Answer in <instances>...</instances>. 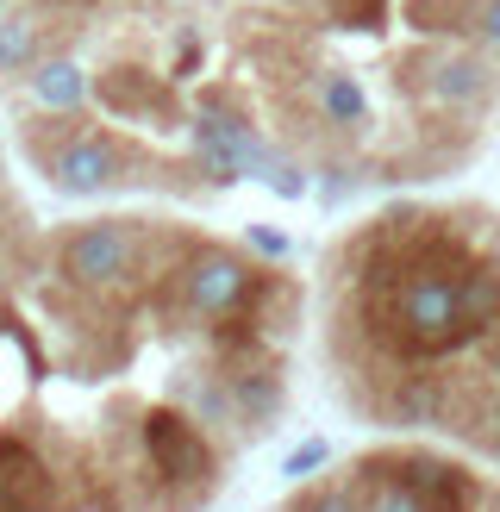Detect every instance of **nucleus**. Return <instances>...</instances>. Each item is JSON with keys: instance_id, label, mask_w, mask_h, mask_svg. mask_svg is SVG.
<instances>
[{"instance_id": "12", "label": "nucleus", "mask_w": 500, "mask_h": 512, "mask_svg": "<svg viewBox=\"0 0 500 512\" xmlns=\"http://www.w3.org/2000/svg\"><path fill=\"white\" fill-rule=\"evenodd\" d=\"M388 413H394L400 425H432V419H438V381H425V375L400 381V388H394V406H388Z\"/></svg>"}, {"instance_id": "20", "label": "nucleus", "mask_w": 500, "mask_h": 512, "mask_svg": "<svg viewBox=\"0 0 500 512\" xmlns=\"http://www.w3.org/2000/svg\"><path fill=\"white\" fill-rule=\"evenodd\" d=\"M269 188L282 200H300V194H307V175H300V169H269Z\"/></svg>"}, {"instance_id": "5", "label": "nucleus", "mask_w": 500, "mask_h": 512, "mask_svg": "<svg viewBox=\"0 0 500 512\" xmlns=\"http://www.w3.org/2000/svg\"><path fill=\"white\" fill-rule=\"evenodd\" d=\"M57 488H50V469L32 456V444L0 438V512H50Z\"/></svg>"}, {"instance_id": "22", "label": "nucleus", "mask_w": 500, "mask_h": 512, "mask_svg": "<svg viewBox=\"0 0 500 512\" xmlns=\"http://www.w3.org/2000/svg\"><path fill=\"white\" fill-rule=\"evenodd\" d=\"M482 363H488V369L500 375V319H494V325L482 331Z\"/></svg>"}, {"instance_id": "6", "label": "nucleus", "mask_w": 500, "mask_h": 512, "mask_svg": "<svg viewBox=\"0 0 500 512\" xmlns=\"http://www.w3.org/2000/svg\"><path fill=\"white\" fill-rule=\"evenodd\" d=\"M119 175V150L107 138H82L57 157V188L63 194H100Z\"/></svg>"}, {"instance_id": "13", "label": "nucleus", "mask_w": 500, "mask_h": 512, "mask_svg": "<svg viewBox=\"0 0 500 512\" xmlns=\"http://www.w3.org/2000/svg\"><path fill=\"white\" fill-rule=\"evenodd\" d=\"M363 512H432V506L400 488V481L388 475V463H369V506Z\"/></svg>"}, {"instance_id": "4", "label": "nucleus", "mask_w": 500, "mask_h": 512, "mask_svg": "<svg viewBox=\"0 0 500 512\" xmlns=\"http://www.w3.org/2000/svg\"><path fill=\"white\" fill-rule=\"evenodd\" d=\"M132 256H138V244L125 225H82L63 244V275L82 281V288H107V281L132 275Z\"/></svg>"}, {"instance_id": "9", "label": "nucleus", "mask_w": 500, "mask_h": 512, "mask_svg": "<svg viewBox=\"0 0 500 512\" xmlns=\"http://www.w3.org/2000/svg\"><path fill=\"white\" fill-rule=\"evenodd\" d=\"M32 88H38L44 107H57V113L82 107V94H88V82H82V69H75V63H44V69L32 75Z\"/></svg>"}, {"instance_id": "18", "label": "nucleus", "mask_w": 500, "mask_h": 512, "mask_svg": "<svg viewBox=\"0 0 500 512\" xmlns=\"http://www.w3.org/2000/svg\"><path fill=\"white\" fill-rule=\"evenodd\" d=\"M332 13H338L344 25H363V32H375V25H382V13H388V0H332Z\"/></svg>"}, {"instance_id": "15", "label": "nucleus", "mask_w": 500, "mask_h": 512, "mask_svg": "<svg viewBox=\"0 0 500 512\" xmlns=\"http://www.w3.org/2000/svg\"><path fill=\"white\" fill-rule=\"evenodd\" d=\"M463 13H469V0H413L407 7V19L425 25V32H450V25H463Z\"/></svg>"}, {"instance_id": "23", "label": "nucleus", "mask_w": 500, "mask_h": 512, "mask_svg": "<svg viewBox=\"0 0 500 512\" xmlns=\"http://www.w3.org/2000/svg\"><path fill=\"white\" fill-rule=\"evenodd\" d=\"M482 38L500 50V0H488V7H482Z\"/></svg>"}, {"instance_id": "16", "label": "nucleus", "mask_w": 500, "mask_h": 512, "mask_svg": "<svg viewBox=\"0 0 500 512\" xmlns=\"http://www.w3.org/2000/svg\"><path fill=\"white\" fill-rule=\"evenodd\" d=\"M25 57H32V25L7 19V25H0V69H19Z\"/></svg>"}, {"instance_id": "8", "label": "nucleus", "mask_w": 500, "mask_h": 512, "mask_svg": "<svg viewBox=\"0 0 500 512\" xmlns=\"http://www.w3.org/2000/svg\"><path fill=\"white\" fill-rule=\"evenodd\" d=\"M457 313H463V325L475 331V344H482V331L500 319V275H494V269H469V275L457 281Z\"/></svg>"}, {"instance_id": "1", "label": "nucleus", "mask_w": 500, "mask_h": 512, "mask_svg": "<svg viewBox=\"0 0 500 512\" xmlns=\"http://www.w3.org/2000/svg\"><path fill=\"white\" fill-rule=\"evenodd\" d=\"M363 319H369V338L394 356H450L475 344V331L457 313V281L425 269H413L394 294L363 300Z\"/></svg>"}, {"instance_id": "10", "label": "nucleus", "mask_w": 500, "mask_h": 512, "mask_svg": "<svg viewBox=\"0 0 500 512\" xmlns=\"http://www.w3.org/2000/svg\"><path fill=\"white\" fill-rule=\"evenodd\" d=\"M319 107H325L332 125H363L369 119V100H363V88L350 82V75H325V82H319Z\"/></svg>"}, {"instance_id": "21", "label": "nucleus", "mask_w": 500, "mask_h": 512, "mask_svg": "<svg viewBox=\"0 0 500 512\" xmlns=\"http://www.w3.org/2000/svg\"><path fill=\"white\" fill-rule=\"evenodd\" d=\"M250 244H257L263 256H288V238L275 232V225H250Z\"/></svg>"}, {"instance_id": "3", "label": "nucleus", "mask_w": 500, "mask_h": 512, "mask_svg": "<svg viewBox=\"0 0 500 512\" xmlns=\"http://www.w3.org/2000/svg\"><path fill=\"white\" fill-rule=\"evenodd\" d=\"M144 450H150V463H157L163 481H207V475H213L207 438H200L182 413H169V406L144 413Z\"/></svg>"}, {"instance_id": "24", "label": "nucleus", "mask_w": 500, "mask_h": 512, "mask_svg": "<svg viewBox=\"0 0 500 512\" xmlns=\"http://www.w3.org/2000/svg\"><path fill=\"white\" fill-rule=\"evenodd\" d=\"M194 63H200V44L188 38V44H182V57H175V75H194Z\"/></svg>"}, {"instance_id": "2", "label": "nucleus", "mask_w": 500, "mask_h": 512, "mask_svg": "<svg viewBox=\"0 0 500 512\" xmlns=\"http://www.w3.org/2000/svg\"><path fill=\"white\" fill-rule=\"evenodd\" d=\"M257 281H263V275H250L232 250H200L194 263L182 269L188 306H194V313H207V319H232V313H244V300L257 294Z\"/></svg>"}, {"instance_id": "11", "label": "nucleus", "mask_w": 500, "mask_h": 512, "mask_svg": "<svg viewBox=\"0 0 500 512\" xmlns=\"http://www.w3.org/2000/svg\"><path fill=\"white\" fill-rule=\"evenodd\" d=\"M232 400L250 419H269L275 406H282V381H275L269 369H244V375H232Z\"/></svg>"}, {"instance_id": "19", "label": "nucleus", "mask_w": 500, "mask_h": 512, "mask_svg": "<svg viewBox=\"0 0 500 512\" xmlns=\"http://www.w3.org/2000/svg\"><path fill=\"white\" fill-rule=\"evenodd\" d=\"M300 512H363V506L350 500L344 488H319V494H307V500H300Z\"/></svg>"}, {"instance_id": "17", "label": "nucleus", "mask_w": 500, "mask_h": 512, "mask_svg": "<svg viewBox=\"0 0 500 512\" xmlns=\"http://www.w3.org/2000/svg\"><path fill=\"white\" fill-rule=\"evenodd\" d=\"M325 456H332V444H325V438H307V444H294L288 456H282V475H313V469H325Z\"/></svg>"}, {"instance_id": "25", "label": "nucleus", "mask_w": 500, "mask_h": 512, "mask_svg": "<svg viewBox=\"0 0 500 512\" xmlns=\"http://www.w3.org/2000/svg\"><path fill=\"white\" fill-rule=\"evenodd\" d=\"M488 425H494V431H488V444L500 450V406H494V413H488Z\"/></svg>"}, {"instance_id": "7", "label": "nucleus", "mask_w": 500, "mask_h": 512, "mask_svg": "<svg viewBox=\"0 0 500 512\" xmlns=\"http://www.w3.org/2000/svg\"><path fill=\"white\" fill-rule=\"evenodd\" d=\"M425 94L444 100V107H482L488 100V69L463 57V50H450V57L432 63V75H425Z\"/></svg>"}, {"instance_id": "14", "label": "nucleus", "mask_w": 500, "mask_h": 512, "mask_svg": "<svg viewBox=\"0 0 500 512\" xmlns=\"http://www.w3.org/2000/svg\"><path fill=\"white\" fill-rule=\"evenodd\" d=\"M100 100L113 113H138L150 107V88H144V75H100Z\"/></svg>"}]
</instances>
